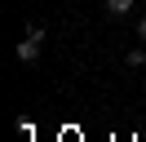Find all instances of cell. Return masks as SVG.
Masks as SVG:
<instances>
[{
    "instance_id": "3",
    "label": "cell",
    "mask_w": 146,
    "mask_h": 142,
    "mask_svg": "<svg viewBox=\"0 0 146 142\" xmlns=\"http://www.w3.org/2000/svg\"><path fill=\"white\" fill-rule=\"evenodd\" d=\"M146 62V49H128V67H142Z\"/></svg>"
},
{
    "instance_id": "1",
    "label": "cell",
    "mask_w": 146,
    "mask_h": 142,
    "mask_svg": "<svg viewBox=\"0 0 146 142\" xmlns=\"http://www.w3.org/2000/svg\"><path fill=\"white\" fill-rule=\"evenodd\" d=\"M36 58H40V40H36V36L18 40V62H36Z\"/></svg>"
},
{
    "instance_id": "2",
    "label": "cell",
    "mask_w": 146,
    "mask_h": 142,
    "mask_svg": "<svg viewBox=\"0 0 146 142\" xmlns=\"http://www.w3.org/2000/svg\"><path fill=\"white\" fill-rule=\"evenodd\" d=\"M102 5H106V13H115V18L133 13V0H102Z\"/></svg>"
},
{
    "instance_id": "4",
    "label": "cell",
    "mask_w": 146,
    "mask_h": 142,
    "mask_svg": "<svg viewBox=\"0 0 146 142\" xmlns=\"http://www.w3.org/2000/svg\"><path fill=\"white\" fill-rule=\"evenodd\" d=\"M137 36H142V40H146V18H142V22H137Z\"/></svg>"
}]
</instances>
